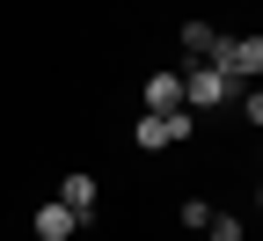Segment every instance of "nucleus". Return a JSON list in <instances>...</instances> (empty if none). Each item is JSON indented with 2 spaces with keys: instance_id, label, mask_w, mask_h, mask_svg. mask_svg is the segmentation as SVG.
<instances>
[{
  "instance_id": "1",
  "label": "nucleus",
  "mask_w": 263,
  "mask_h": 241,
  "mask_svg": "<svg viewBox=\"0 0 263 241\" xmlns=\"http://www.w3.org/2000/svg\"><path fill=\"white\" fill-rule=\"evenodd\" d=\"M205 66H212V73H219L227 88H249V81L263 73V37H212Z\"/></svg>"
},
{
  "instance_id": "8",
  "label": "nucleus",
  "mask_w": 263,
  "mask_h": 241,
  "mask_svg": "<svg viewBox=\"0 0 263 241\" xmlns=\"http://www.w3.org/2000/svg\"><path fill=\"white\" fill-rule=\"evenodd\" d=\"M205 234H212V241H241V219H234V212H212Z\"/></svg>"
},
{
  "instance_id": "5",
  "label": "nucleus",
  "mask_w": 263,
  "mask_h": 241,
  "mask_svg": "<svg viewBox=\"0 0 263 241\" xmlns=\"http://www.w3.org/2000/svg\"><path fill=\"white\" fill-rule=\"evenodd\" d=\"M59 205H66L73 219H88V212H95V176H66V183H59Z\"/></svg>"
},
{
  "instance_id": "9",
  "label": "nucleus",
  "mask_w": 263,
  "mask_h": 241,
  "mask_svg": "<svg viewBox=\"0 0 263 241\" xmlns=\"http://www.w3.org/2000/svg\"><path fill=\"white\" fill-rule=\"evenodd\" d=\"M205 219H212V205H197V197H183V227H190V234H205Z\"/></svg>"
},
{
  "instance_id": "7",
  "label": "nucleus",
  "mask_w": 263,
  "mask_h": 241,
  "mask_svg": "<svg viewBox=\"0 0 263 241\" xmlns=\"http://www.w3.org/2000/svg\"><path fill=\"white\" fill-rule=\"evenodd\" d=\"M212 37H219V29H205V22H183V51H190V59H205V51H212Z\"/></svg>"
},
{
  "instance_id": "2",
  "label": "nucleus",
  "mask_w": 263,
  "mask_h": 241,
  "mask_svg": "<svg viewBox=\"0 0 263 241\" xmlns=\"http://www.w3.org/2000/svg\"><path fill=\"white\" fill-rule=\"evenodd\" d=\"M227 95H234V88H227L212 66H183V102H190V110H219Z\"/></svg>"
},
{
  "instance_id": "6",
  "label": "nucleus",
  "mask_w": 263,
  "mask_h": 241,
  "mask_svg": "<svg viewBox=\"0 0 263 241\" xmlns=\"http://www.w3.org/2000/svg\"><path fill=\"white\" fill-rule=\"evenodd\" d=\"M73 227H81V219L66 212V205H44V212H37V234H44V241H73Z\"/></svg>"
},
{
  "instance_id": "3",
  "label": "nucleus",
  "mask_w": 263,
  "mask_h": 241,
  "mask_svg": "<svg viewBox=\"0 0 263 241\" xmlns=\"http://www.w3.org/2000/svg\"><path fill=\"white\" fill-rule=\"evenodd\" d=\"M132 139H139L146 154H154V146H168V139H190V110H168V117H154V110H146L139 124H132Z\"/></svg>"
},
{
  "instance_id": "4",
  "label": "nucleus",
  "mask_w": 263,
  "mask_h": 241,
  "mask_svg": "<svg viewBox=\"0 0 263 241\" xmlns=\"http://www.w3.org/2000/svg\"><path fill=\"white\" fill-rule=\"evenodd\" d=\"M146 110H154V117L183 110V73H154V81H146Z\"/></svg>"
}]
</instances>
